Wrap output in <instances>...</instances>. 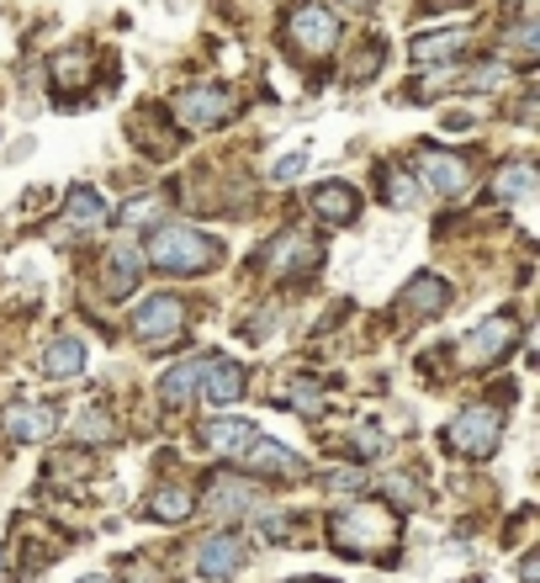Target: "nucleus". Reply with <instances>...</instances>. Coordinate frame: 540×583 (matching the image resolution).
Wrapping results in <instances>:
<instances>
[{
    "instance_id": "nucleus-13",
    "label": "nucleus",
    "mask_w": 540,
    "mask_h": 583,
    "mask_svg": "<svg viewBox=\"0 0 540 583\" xmlns=\"http://www.w3.org/2000/svg\"><path fill=\"white\" fill-rule=\"evenodd\" d=\"M307 202H313V213L329 217V223H356V213H360V197L345 181H318L307 191Z\"/></svg>"
},
{
    "instance_id": "nucleus-16",
    "label": "nucleus",
    "mask_w": 540,
    "mask_h": 583,
    "mask_svg": "<svg viewBox=\"0 0 540 583\" xmlns=\"http://www.w3.org/2000/svg\"><path fill=\"white\" fill-rule=\"evenodd\" d=\"M37 367H43V377H54V382L80 377V371H86V345H80L75 335H59L48 350H43V361H37Z\"/></svg>"
},
{
    "instance_id": "nucleus-22",
    "label": "nucleus",
    "mask_w": 540,
    "mask_h": 583,
    "mask_svg": "<svg viewBox=\"0 0 540 583\" xmlns=\"http://www.w3.org/2000/svg\"><path fill=\"white\" fill-rule=\"evenodd\" d=\"M138 266H144V260H138V249H133V245L112 249V260H106V281H112V292H117V298H127V292L138 287Z\"/></svg>"
},
{
    "instance_id": "nucleus-27",
    "label": "nucleus",
    "mask_w": 540,
    "mask_h": 583,
    "mask_svg": "<svg viewBox=\"0 0 540 583\" xmlns=\"http://www.w3.org/2000/svg\"><path fill=\"white\" fill-rule=\"evenodd\" d=\"M302 170H307V154H281V159L270 165V181H297Z\"/></svg>"
},
{
    "instance_id": "nucleus-3",
    "label": "nucleus",
    "mask_w": 540,
    "mask_h": 583,
    "mask_svg": "<svg viewBox=\"0 0 540 583\" xmlns=\"http://www.w3.org/2000/svg\"><path fill=\"white\" fill-rule=\"evenodd\" d=\"M498 435H504V414L498 408H461L446 425V446L466 461H487L498 451Z\"/></svg>"
},
{
    "instance_id": "nucleus-23",
    "label": "nucleus",
    "mask_w": 540,
    "mask_h": 583,
    "mask_svg": "<svg viewBox=\"0 0 540 583\" xmlns=\"http://www.w3.org/2000/svg\"><path fill=\"white\" fill-rule=\"evenodd\" d=\"M382 186H387L392 208H419V181H414L403 165H387V170H382Z\"/></svg>"
},
{
    "instance_id": "nucleus-18",
    "label": "nucleus",
    "mask_w": 540,
    "mask_h": 583,
    "mask_svg": "<svg viewBox=\"0 0 540 583\" xmlns=\"http://www.w3.org/2000/svg\"><path fill=\"white\" fill-rule=\"evenodd\" d=\"M461 48H466V32H461V27L424 32V37H414V64H440V59H455Z\"/></svg>"
},
{
    "instance_id": "nucleus-21",
    "label": "nucleus",
    "mask_w": 540,
    "mask_h": 583,
    "mask_svg": "<svg viewBox=\"0 0 540 583\" xmlns=\"http://www.w3.org/2000/svg\"><path fill=\"white\" fill-rule=\"evenodd\" d=\"M106 217V202H101V191H90V186H75L69 191V208H64V223L69 228H95Z\"/></svg>"
},
{
    "instance_id": "nucleus-25",
    "label": "nucleus",
    "mask_w": 540,
    "mask_h": 583,
    "mask_svg": "<svg viewBox=\"0 0 540 583\" xmlns=\"http://www.w3.org/2000/svg\"><path fill=\"white\" fill-rule=\"evenodd\" d=\"M154 515H159V520H185V515H191V493L185 489H176V483H165V489H154Z\"/></svg>"
},
{
    "instance_id": "nucleus-20",
    "label": "nucleus",
    "mask_w": 540,
    "mask_h": 583,
    "mask_svg": "<svg viewBox=\"0 0 540 583\" xmlns=\"http://www.w3.org/2000/svg\"><path fill=\"white\" fill-rule=\"evenodd\" d=\"M493 197H498V202H530V197H536V165H530V159H514L509 170H498Z\"/></svg>"
},
{
    "instance_id": "nucleus-12",
    "label": "nucleus",
    "mask_w": 540,
    "mask_h": 583,
    "mask_svg": "<svg viewBox=\"0 0 540 583\" xmlns=\"http://www.w3.org/2000/svg\"><path fill=\"white\" fill-rule=\"evenodd\" d=\"M54 425H59V414L48 403H11L5 408V435L11 440H43V435H54Z\"/></svg>"
},
{
    "instance_id": "nucleus-8",
    "label": "nucleus",
    "mask_w": 540,
    "mask_h": 583,
    "mask_svg": "<svg viewBox=\"0 0 540 583\" xmlns=\"http://www.w3.org/2000/svg\"><path fill=\"white\" fill-rule=\"evenodd\" d=\"M419 170H424V181L435 186L440 197H455V191H466V181H472V170H466V159H455V154L446 149H435V144H424L419 154Z\"/></svg>"
},
{
    "instance_id": "nucleus-28",
    "label": "nucleus",
    "mask_w": 540,
    "mask_h": 583,
    "mask_svg": "<svg viewBox=\"0 0 540 583\" xmlns=\"http://www.w3.org/2000/svg\"><path fill=\"white\" fill-rule=\"evenodd\" d=\"M466 86H472V91H498V86H504V64H477Z\"/></svg>"
},
{
    "instance_id": "nucleus-15",
    "label": "nucleus",
    "mask_w": 540,
    "mask_h": 583,
    "mask_svg": "<svg viewBox=\"0 0 540 583\" xmlns=\"http://www.w3.org/2000/svg\"><path fill=\"white\" fill-rule=\"evenodd\" d=\"M450 303V287L435 271H424V277L408 281V292H403V313H414V318H429V313H440Z\"/></svg>"
},
{
    "instance_id": "nucleus-9",
    "label": "nucleus",
    "mask_w": 540,
    "mask_h": 583,
    "mask_svg": "<svg viewBox=\"0 0 540 583\" xmlns=\"http://www.w3.org/2000/svg\"><path fill=\"white\" fill-rule=\"evenodd\" d=\"M239 461L249 467V472H266V478H297L302 472V457L292 451V446H281V440H249L239 451Z\"/></svg>"
},
{
    "instance_id": "nucleus-19",
    "label": "nucleus",
    "mask_w": 540,
    "mask_h": 583,
    "mask_svg": "<svg viewBox=\"0 0 540 583\" xmlns=\"http://www.w3.org/2000/svg\"><path fill=\"white\" fill-rule=\"evenodd\" d=\"M196 382H202V361H180V367H170L165 382H159V403H165V408H185L191 393H196Z\"/></svg>"
},
{
    "instance_id": "nucleus-29",
    "label": "nucleus",
    "mask_w": 540,
    "mask_h": 583,
    "mask_svg": "<svg viewBox=\"0 0 540 583\" xmlns=\"http://www.w3.org/2000/svg\"><path fill=\"white\" fill-rule=\"evenodd\" d=\"M536 22H519V27H514V48H519V54H536Z\"/></svg>"
},
{
    "instance_id": "nucleus-14",
    "label": "nucleus",
    "mask_w": 540,
    "mask_h": 583,
    "mask_svg": "<svg viewBox=\"0 0 540 583\" xmlns=\"http://www.w3.org/2000/svg\"><path fill=\"white\" fill-rule=\"evenodd\" d=\"M313 260H318V245H313L302 228H286V234L270 239V266H275V271H302V266H313Z\"/></svg>"
},
{
    "instance_id": "nucleus-4",
    "label": "nucleus",
    "mask_w": 540,
    "mask_h": 583,
    "mask_svg": "<svg viewBox=\"0 0 540 583\" xmlns=\"http://www.w3.org/2000/svg\"><path fill=\"white\" fill-rule=\"evenodd\" d=\"M286 37L297 43L302 54L324 59L334 43H339V16H334L329 5H297V11L286 16Z\"/></svg>"
},
{
    "instance_id": "nucleus-30",
    "label": "nucleus",
    "mask_w": 540,
    "mask_h": 583,
    "mask_svg": "<svg viewBox=\"0 0 540 583\" xmlns=\"http://www.w3.org/2000/svg\"><path fill=\"white\" fill-rule=\"evenodd\" d=\"M356 451L376 457V451H382V430H356Z\"/></svg>"
},
{
    "instance_id": "nucleus-24",
    "label": "nucleus",
    "mask_w": 540,
    "mask_h": 583,
    "mask_svg": "<svg viewBox=\"0 0 540 583\" xmlns=\"http://www.w3.org/2000/svg\"><path fill=\"white\" fill-rule=\"evenodd\" d=\"M249 504H255V493L244 489V483H234V478L212 483V509H217V515H244Z\"/></svg>"
},
{
    "instance_id": "nucleus-33",
    "label": "nucleus",
    "mask_w": 540,
    "mask_h": 583,
    "mask_svg": "<svg viewBox=\"0 0 540 583\" xmlns=\"http://www.w3.org/2000/svg\"><path fill=\"white\" fill-rule=\"evenodd\" d=\"M292 583H329V579H292Z\"/></svg>"
},
{
    "instance_id": "nucleus-17",
    "label": "nucleus",
    "mask_w": 540,
    "mask_h": 583,
    "mask_svg": "<svg viewBox=\"0 0 540 583\" xmlns=\"http://www.w3.org/2000/svg\"><path fill=\"white\" fill-rule=\"evenodd\" d=\"M249 440H255V425H249V419H212V425H202V446L217 451V457H239Z\"/></svg>"
},
{
    "instance_id": "nucleus-31",
    "label": "nucleus",
    "mask_w": 540,
    "mask_h": 583,
    "mask_svg": "<svg viewBox=\"0 0 540 583\" xmlns=\"http://www.w3.org/2000/svg\"><path fill=\"white\" fill-rule=\"evenodd\" d=\"M446 5H455V11H466L472 0H419V11H424V16H435V11H446Z\"/></svg>"
},
{
    "instance_id": "nucleus-2",
    "label": "nucleus",
    "mask_w": 540,
    "mask_h": 583,
    "mask_svg": "<svg viewBox=\"0 0 540 583\" xmlns=\"http://www.w3.org/2000/svg\"><path fill=\"white\" fill-rule=\"evenodd\" d=\"M334 547L339 552H350V557H371V552H382L392 536H397V520H392V509H382V504H350V509H339L334 515Z\"/></svg>"
},
{
    "instance_id": "nucleus-5",
    "label": "nucleus",
    "mask_w": 540,
    "mask_h": 583,
    "mask_svg": "<svg viewBox=\"0 0 540 583\" xmlns=\"http://www.w3.org/2000/svg\"><path fill=\"white\" fill-rule=\"evenodd\" d=\"M180 324H185V303L180 298H149V303L133 313V335L144 339V345H170L180 339Z\"/></svg>"
},
{
    "instance_id": "nucleus-10",
    "label": "nucleus",
    "mask_w": 540,
    "mask_h": 583,
    "mask_svg": "<svg viewBox=\"0 0 540 583\" xmlns=\"http://www.w3.org/2000/svg\"><path fill=\"white\" fill-rule=\"evenodd\" d=\"M196 388L207 393V403H234L244 393V367L228 361V356H212V361H202V382Z\"/></svg>"
},
{
    "instance_id": "nucleus-34",
    "label": "nucleus",
    "mask_w": 540,
    "mask_h": 583,
    "mask_svg": "<svg viewBox=\"0 0 540 583\" xmlns=\"http://www.w3.org/2000/svg\"><path fill=\"white\" fill-rule=\"evenodd\" d=\"M86 583H106V579H86Z\"/></svg>"
},
{
    "instance_id": "nucleus-32",
    "label": "nucleus",
    "mask_w": 540,
    "mask_h": 583,
    "mask_svg": "<svg viewBox=\"0 0 540 583\" xmlns=\"http://www.w3.org/2000/svg\"><path fill=\"white\" fill-rule=\"evenodd\" d=\"M440 127H446V133H466V127H472V117H466V112H446V117H440Z\"/></svg>"
},
{
    "instance_id": "nucleus-6",
    "label": "nucleus",
    "mask_w": 540,
    "mask_h": 583,
    "mask_svg": "<svg viewBox=\"0 0 540 583\" xmlns=\"http://www.w3.org/2000/svg\"><path fill=\"white\" fill-rule=\"evenodd\" d=\"M176 112H180V123H191V127H217L234 117V96L223 91V86H185Z\"/></svg>"
},
{
    "instance_id": "nucleus-11",
    "label": "nucleus",
    "mask_w": 540,
    "mask_h": 583,
    "mask_svg": "<svg viewBox=\"0 0 540 583\" xmlns=\"http://www.w3.org/2000/svg\"><path fill=\"white\" fill-rule=\"evenodd\" d=\"M196 568H202V579H234L244 568V541L239 536H212V541H202Z\"/></svg>"
},
{
    "instance_id": "nucleus-26",
    "label": "nucleus",
    "mask_w": 540,
    "mask_h": 583,
    "mask_svg": "<svg viewBox=\"0 0 540 583\" xmlns=\"http://www.w3.org/2000/svg\"><path fill=\"white\" fill-rule=\"evenodd\" d=\"M75 435H80V440H106V435H112V419H101V408H86V414L75 419Z\"/></svg>"
},
{
    "instance_id": "nucleus-7",
    "label": "nucleus",
    "mask_w": 540,
    "mask_h": 583,
    "mask_svg": "<svg viewBox=\"0 0 540 583\" xmlns=\"http://www.w3.org/2000/svg\"><path fill=\"white\" fill-rule=\"evenodd\" d=\"M514 339H519V329H514L509 318H487V324H477L472 335L461 339V361L466 367H493L498 356H509Z\"/></svg>"
},
{
    "instance_id": "nucleus-1",
    "label": "nucleus",
    "mask_w": 540,
    "mask_h": 583,
    "mask_svg": "<svg viewBox=\"0 0 540 583\" xmlns=\"http://www.w3.org/2000/svg\"><path fill=\"white\" fill-rule=\"evenodd\" d=\"M223 260V245L202 234V228H185V223H159L149 234V266L159 271H176V277H196L212 271Z\"/></svg>"
}]
</instances>
